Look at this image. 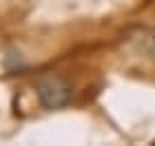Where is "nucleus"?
Segmentation results:
<instances>
[{
  "mask_svg": "<svg viewBox=\"0 0 155 146\" xmlns=\"http://www.w3.org/2000/svg\"><path fill=\"white\" fill-rule=\"evenodd\" d=\"M36 95H38V102L49 111L64 109L73 100V84L67 82L64 78H53L51 75V78H45L38 82Z\"/></svg>",
  "mask_w": 155,
  "mask_h": 146,
  "instance_id": "obj_1",
  "label": "nucleus"
}]
</instances>
